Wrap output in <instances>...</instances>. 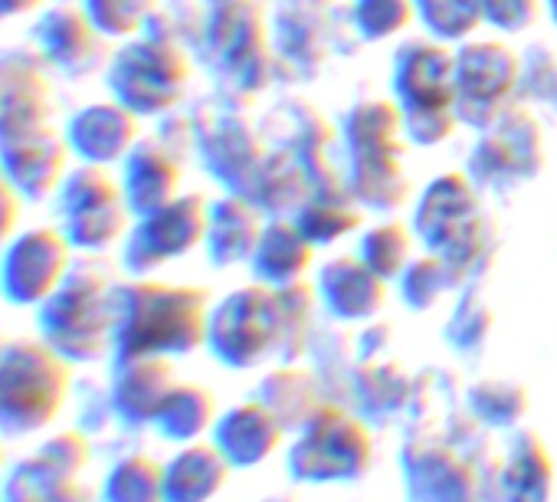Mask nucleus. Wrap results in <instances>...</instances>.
<instances>
[{
    "instance_id": "nucleus-1",
    "label": "nucleus",
    "mask_w": 557,
    "mask_h": 502,
    "mask_svg": "<svg viewBox=\"0 0 557 502\" xmlns=\"http://www.w3.org/2000/svg\"><path fill=\"white\" fill-rule=\"evenodd\" d=\"M203 335V296L181 286L135 283L115 293L112 348L119 362L190 352Z\"/></svg>"
},
{
    "instance_id": "nucleus-2",
    "label": "nucleus",
    "mask_w": 557,
    "mask_h": 502,
    "mask_svg": "<svg viewBox=\"0 0 557 502\" xmlns=\"http://www.w3.org/2000/svg\"><path fill=\"white\" fill-rule=\"evenodd\" d=\"M73 388V362L44 339H0V433L30 437L57 424Z\"/></svg>"
},
{
    "instance_id": "nucleus-3",
    "label": "nucleus",
    "mask_w": 557,
    "mask_h": 502,
    "mask_svg": "<svg viewBox=\"0 0 557 502\" xmlns=\"http://www.w3.org/2000/svg\"><path fill=\"white\" fill-rule=\"evenodd\" d=\"M40 339L66 362H96L112 345L115 293L92 270H73L66 283L37 309Z\"/></svg>"
},
{
    "instance_id": "nucleus-4",
    "label": "nucleus",
    "mask_w": 557,
    "mask_h": 502,
    "mask_svg": "<svg viewBox=\"0 0 557 502\" xmlns=\"http://www.w3.org/2000/svg\"><path fill=\"white\" fill-rule=\"evenodd\" d=\"M73 273V243L60 226H30L0 246V296L17 309H40Z\"/></svg>"
},
{
    "instance_id": "nucleus-5",
    "label": "nucleus",
    "mask_w": 557,
    "mask_h": 502,
    "mask_svg": "<svg viewBox=\"0 0 557 502\" xmlns=\"http://www.w3.org/2000/svg\"><path fill=\"white\" fill-rule=\"evenodd\" d=\"M60 230L83 254L109 249L125 233V194L102 164H79L60 184Z\"/></svg>"
},
{
    "instance_id": "nucleus-6",
    "label": "nucleus",
    "mask_w": 557,
    "mask_h": 502,
    "mask_svg": "<svg viewBox=\"0 0 557 502\" xmlns=\"http://www.w3.org/2000/svg\"><path fill=\"white\" fill-rule=\"evenodd\" d=\"M368 463H371L368 433L358 424L345 420L342 414H325L312 420L309 433L302 437V443L289 460V469L299 479L332 482V479L361 476Z\"/></svg>"
},
{
    "instance_id": "nucleus-7",
    "label": "nucleus",
    "mask_w": 557,
    "mask_h": 502,
    "mask_svg": "<svg viewBox=\"0 0 557 502\" xmlns=\"http://www.w3.org/2000/svg\"><path fill=\"white\" fill-rule=\"evenodd\" d=\"M70 142L53 125L0 142V171L11 177L24 200H44L60 191L70 174Z\"/></svg>"
},
{
    "instance_id": "nucleus-8",
    "label": "nucleus",
    "mask_w": 557,
    "mask_h": 502,
    "mask_svg": "<svg viewBox=\"0 0 557 502\" xmlns=\"http://www.w3.org/2000/svg\"><path fill=\"white\" fill-rule=\"evenodd\" d=\"M53 86L40 57H0V142L50 125Z\"/></svg>"
},
{
    "instance_id": "nucleus-9",
    "label": "nucleus",
    "mask_w": 557,
    "mask_h": 502,
    "mask_svg": "<svg viewBox=\"0 0 557 502\" xmlns=\"http://www.w3.org/2000/svg\"><path fill=\"white\" fill-rule=\"evenodd\" d=\"M135 115L128 106L122 102H96L79 109L70 122H66V142L70 151L83 161V164H112L122 155H128L132 142H135Z\"/></svg>"
},
{
    "instance_id": "nucleus-10",
    "label": "nucleus",
    "mask_w": 557,
    "mask_h": 502,
    "mask_svg": "<svg viewBox=\"0 0 557 502\" xmlns=\"http://www.w3.org/2000/svg\"><path fill=\"white\" fill-rule=\"evenodd\" d=\"M99 30L89 21V14L83 8H70V4H53L40 14L37 27H34V44H37V57L53 66L63 70L70 76L89 70V60L99 50Z\"/></svg>"
},
{
    "instance_id": "nucleus-11",
    "label": "nucleus",
    "mask_w": 557,
    "mask_h": 502,
    "mask_svg": "<svg viewBox=\"0 0 557 502\" xmlns=\"http://www.w3.org/2000/svg\"><path fill=\"white\" fill-rule=\"evenodd\" d=\"M197 236V213L190 204H164L138 223L125 246V267L132 273H148L168 257L187 249Z\"/></svg>"
},
{
    "instance_id": "nucleus-12",
    "label": "nucleus",
    "mask_w": 557,
    "mask_h": 502,
    "mask_svg": "<svg viewBox=\"0 0 557 502\" xmlns=\"http://www.w3.org/2000/svg\"><path fill=\"white\" fill-rule=\"evenodd\" d=\"M109 83L122 106H128L132 112H151L171 99L174 66L171 57L161 53L158 47H128L112 63Z\"/></svg>"
},
{
    "instance_id": "nucleus-13",
    "label": "nucleus",
    "mask_w": 557,
    "mask_h": 502,
    "mask_svg": "<svg viewBox=\"0 0 557 502\" xmlns=\"http://www.w3.org/2000/svg\"><path fill=\"white\" fill-rule=\"evenodd\" d=\"M171 391H174V375L164 358H132L122 362L112 381V411L128 427L154 424Z\"/></svg>"
},
{
    "instance_id": "nucleus-14",
    "label": "nucleus",
    "mask_w": 557,
    "mask_h": 502,
    "mask_svg": "<svg viewBox=\"0 0 557 502\" xmlns=\"http://www.w3.org/2000/svg\"><path fill=\"white\" fill-rule=\"evenodd\" d=\"M230 476L216 443H187L164 463V502H210Z\"/></svg>"
},
{
    "instance_id": "nucleus-15",
    "label": "nucleus",
    "mask_w": 557,
    "mask_h": 502,
    "mask_svg": "<svg viewBox=\"0 0 557 502\" xmlns=\"http://www.w3.org/2000/svg\"><path fill=\"white\" fill-rule=\"evenodd\" d=\"M220 453L230 466H252L278 446V424L265 407H239L216 424Z\"/></svg>"
},
{
    "instance_id": "nucleus-16",
    "label": "nucleus",
    "mask_w": 557,
    "mask_h": 502,
    "mask_svg": "<svg viewBox=\"0 0 557 502\" xmlns=\"http://www.w3.org/2000/svg\"><path fill=\"white\" fill-rule=\"evenodd\" d=\"M99 502H164V463L148 453L115 460L102 479Z\"/></svg>"
},
{
    "instance_id": "nucleus-17",
    "label": "nucleus",
    "mask_w": 557,
    "mask_h": 502,
    "mask_svg": "<svg viewBox=\"0 0 557 502\" xmlns=\"http://www.w3.org/2000/svg\"><path fill=\"white\" fill-rule=\"evenodd\" d=\"M213 397L197 388V384H174V391L168 394L164 407L154 417V427L161 437L177 440V443H194L210 424H213Z\"/></svg>"
},
{
    "instance_id": "nucleus-18",
    "label": "nucleus",
    "mask_w": 557,
    "mask_h": 502,
    "mask_svg": "<svg viewBox=\"0 0 557 502\" xmlns=\"http://www.w3.org/2000/svg\"><path fill=\"white\" fill-rule=\"evenodd\" d=\"M413 489L420 502H475V476L466 463L436 453L413 469Z\"/></svg>"
},
{
    "instance_id": "nucleus-19",
    "label": "nucleus",
    "mask_w": 557,
    "mask_h": 502,
    "mask_svg": "<svg viewBox=\"0 0 557 502\" xmlns=\"http://www.w3.org/2000/svg\"><path fill=\"white\" fill-rule=\"evenodd\" d=\"M554 466L537 440H521L505 466V502H547Z\"/></svg>"
},
{
    "instance_id": "nucleus-20",
    "label": "nucleus",
    "mask_w": 557,
    "mask_h": 502,
    "mask_svg": "<svg viewBox=\"0 0 557 502\" xmlns=\"http://www.w3.org/2000/svg\"><path fill=\"white\" fill-rule=\"evenodd\" d=\"M171 181L174 177H171L168 161L158 151L141 148L128 158V168H125V200L141 213H151L168 204Z\"/></svg>"
},
{
    "instance_id": "nucleus-21",
    "label": "nucleus",
    "mask_w": 557,
    "mask_h": 502,
    "mask_svg": "<svg viewBox=\"0 0 557 502\" xmlns=\"http://www.w3.org/2000/svg\"><path fill=\"white\" fill-rule=\"evenodd\" d=\"M40 469H47L53 479L70 482L83 473V466L89 463V440L79 430H63L57 437H50L40 453L34 456Z\"/></svg>"
},
{
    "instance_id": "nucleus-22",
    "label": "nucleus",
    "mask_w": 557,
    "mask_h": 502,
    "mask_svg": "<svg viewBox=\"0 0 557 502\" xmlns=\"http://www.w3.org/2000/svg\"><path fill=\"white\" fill-rule=\"evenodd\" d=\"M83 11L102 37H125L148 14V0H83Z\"/></svg>"
},
{
    "instance_id": "nucleus-23",
    "label": "nucleus",
    "mask_w": 557,
    "mask_h": 502,
    "mask_svg": "<svg viewBox=\"0 0 557 502\" xmlns=\"http://www.w3.org/2000/svg\"><path fill=\"white\" fill-rule=\"evenodd\" d=\"M21 217H24V197L11 184V177L0 171V246H8L17 236Z\"/></svg>"
},
{
    "instance_id": "nucleus-24",
    "label": "nucleus",
    "mask_w": 557,
    "mask_h": 502,
    "mask_svg": "<svg viewBox=\"0 0 557 502\" xmlns=\"http://www.w3.org/2000/svg\"><path fill=\"white\" fill-rule=\"evenodd\" d=\"M50 0H0V21H14V17H27L37 11H47Z\"/></svg>"
},
{
    "instance_id": "nucleus-25",
    "label": "nucleus",
    "mask_w": 557,
    "mask_h": 502,
    "mask_svg": "<svg viewBox=\"0 0 557 502\" xmlns=\"http://www.w3.org/2000/svg\"><path fill=\"white\" fill-rule=\"evenodd\" d=\"M4 466H8V453H4V433H0V502H4Z\"/></svg>"
},
{
    "instance_id": "nucleus-26",
    "label": "nucleus",
    "mask_w": 557,
    "mask_h": 502,
    "mask_svg": "<svg viewBox=\"0 0 557 502\" xmlns=\"http://www.w3.org/2000/svg\"><path fill=\"white\" fill-rule=\"evenodd\" d=\"M286 502H293V499H286Z\"/></svg>"
}]
</instances>
